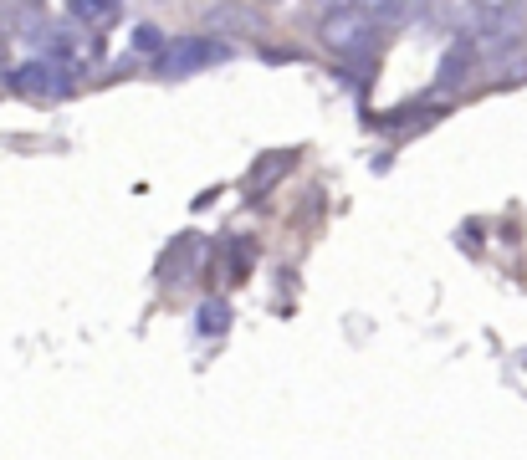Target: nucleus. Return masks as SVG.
Masks as SVG:
<instances>
[{"instance_id": "f257e3e1", "label": "nucleus", "mask_w": 527, "mask_h": 460, "mask_svg": "<svg viewBox=\"0 0 527 460\" xmlns=\"http://www.w3.org/2000/svg\"><path fill=\"white\" fill-rule=\"evenodd\" d=\"M318 36H323L328 52H338V57H364L369 46H374V36H379V21H374V11H369V6H359V0H354V6L323 11Z\"/></svg>"}, {"instance_id": "f03ea898", "label": "nucleus", "mask_w": 527, "mask_h": 460, "mask_svg": "<svg viewBox=\"0 0 527 460\" xmlns=\"http://www.w3.org/2000/svg\"><path fill=\"white\" fill-rule=\"evenodd\" d=\"M226 57H231L226 41H215V36H180V41H169L164 52H159V72L185 77V72L215 67V62H226Z\"/></svg>"}, {"instance_id": "7ed1b4c3", "label": "nucleus", "mask_w": 527, "mask_h": 460, "mask_svg": "<svg viewBox=\"0 0 527 460\" xmlns=\"http://www.w3.org/2000/svg\"><path fill=\"white\" fill-rule=\"evenodd\" d=\"M11 92H21V98H67L72 92V67H62V62H21V67H11Z\"/></svg>"}, {"instance_id": "20e7f679", "label": "nucleus", "mask_w": 527, "mask_h": 460, "mask_svg": "<svg viewBox=\"0 0 527 460\" xmlns=\"http://www.w3.org/2000/svg\"><path fill=\"white\" fill-rule=\"evenodd\" d=\"M41 41H47V57L52 62H62V67H87L98 57V36H93V26H82L77 16L67 21V26H52V31H41Z\"/></svg>"}, {"instance_id": "39448f33", "label": "nucleus", "mask_w": 527, "mask_h": 460, "mask_svg": "<svg viewBox=\"0 0 527 460\" xmlns=\"http://www.w3.org/2000/svg\"><path fill=\"white\" fill-rule=\"evenodd\" d=\"M292 164H297V149H272V154H261V159L251 164V174H246V190H251V195L277 190V179H287Z\"/></svg>"}, {"instance_id": "423d86ee", "label": "nucleus", "mask_w": 527, "mask_h": 460, "mask_svg": "<svg viewBox=\"0 0 527 460\" xmlns=\"http://www.w3.org/2000/svg\"><path fill=\"white\" fill-rule=\"evenodd\" d=\"M205 26L210 31H231V36H251L261 26V16L251 6H236V0H221V6H210L205 11Z\"/></svg>"}, {"instance_id": "0eeeda50", "label": "nucleus", "mask_w": 527, "mask_h": 460, "mask_svg": "<svg viewBox=\"0 0 527 460\" xmlns=\"http://www.w3.org/2000/svg\"><path fill=\"white\" fill-rule=\"evenodd\" d=\"M492 77H497V82H522V77H527V46L502 41L497 57H492Z\"/></svg>"}, {"instance_id": "6e6552de", "label": "nucleus", "mask_w": 527, "mask_h": 460, "mask_svg": "<svg viewBox=\"0 0 527 460\" xmlns=\"http://www.w3.org/2000/svg\"><path fill=\"white\" fill-rule=\"evenodd\" d=\"M67 11H72L82 26L103 31V26H113V21H118V0H67Z\"/></svg>"}, {"instance_id": "1a4fd4ad", "label": "nucleus", "mask_w": 527, "mask_h": 460, "mask_svg": "<svg viewBox=\"0 0 527 460\" xmlns=\"http://www.w3.org/2000/svg\"><path fill=\"white\" fill-rule=\"evenodd\" d=\"M471 67H476V52H471V46H451L446 62H441V87H461V82H471Z\"/></svg>"}, {"instance_id": "9d476101", "label": "nucleus", "mask_w": 527, "mask_h": 460, "mask_svg": "<svg viewBox=\"0 0 527 460\" xmlns=\"http://www.w3.org/2000/svg\"><path fill=\"white\" fill-rule=\"evenodd\" d=\"M195 328H200L205 338H221V333L231 328V302H221V297L200 302V317H195Z\"/></svg>"}, {"instance_id": "9b49d317", "label": "nucleus", "mask_w": 527, "mask_h": 460, "mask_svg": "<svg viewBox=\"0 0 527 460\" xmlns=\"http://www.w3.org/2000/svg\"><path fill=\"white\" fill-rule=\"evenodd\" d=\"M369 11H374V21H379V26H389V21L415 16V11H420V0H369Z\"/></svg>"}, {"instance_id": "f8f14e48", "label": "nucleus", "mask_w": 527, "mask_h": 460, "mask_svg": "<svg viewBox=\"0 0 527 460\" xmlns=\"http://www.w3.org/2000/svg\"><path fill=\"white\" fill-rule=\"evenodd\" d=\"M134 46H139V52H154V57H159V52H164V36H159L154 26H139V31H134Z\"/></svg>"}, {"instance_id": "ddd939ff", "label": "nucleus", "mask_w": 527, "mask_h": 460, "mask_svg": "<svg viewBox=\"0 0 527 460\" xmlns=\"http://www.w3.org/2000/svg\"><path fill=\"white\" fill-rule=\"evenodd\" d=\"M338 6H354V0H318V11H338Z\"/></svg>"}, {"instance_id": "4468645a", "label": "nucleus", "mask_w": 527, "mask_h": 460, "mask_svg": "<svg viewBox=\"0 0 527 460\" xmlns=\"http://www.w3.org/2000/svg\"><path fill=\"white\" fill-rule=\"evenodd\" d=\"M261 6H277V0H261Z\"/></svg>"}]
</instances>
